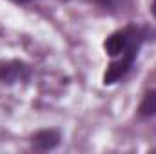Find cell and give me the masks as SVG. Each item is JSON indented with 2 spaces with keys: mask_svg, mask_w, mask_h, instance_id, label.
<instances>
[{
  "mask_svg": "<svg viewBox=\"0 0 156 154\" xmlns=\"http://www.w3.org/2000/svg\"><path fill=\"white\" fill-rule=\"evenodd\" d=\"M151 35H153V31H151L149 26L129 22L122 29H116L111 35H107L102 47H104V51L109 58L129 56V58L136 60L144 44L151 38Z\"/></svg>",
  "mask_w": 156,
  "mask_h": 154,
  "instance_id": "cell-1",
  "label": "cell"
},
{
  "mask_svg": "<svg viewBox=\"0 0 156 154\" xmlns=\"http://www.w3.org/2000/svg\"><path fill=\"white\" fill-rule=\"evenodd\" d=\"M33 78V65L22 58H0V85L11 87Z\"/></svg>",
  "mask_w": 156,
  "mask_h": 154,
  "instance_id": "cell-2",
  "label": "cell"
},
{
  "mask_svg": "<svg viewBox=\"0 0 156 154\" xmlns=\"http://www.w3.org/2000/svg\"><path fill=\"white\" fill-rule=\"evenodd\" d=\"M62 140H64L62 131L56 129V127L38 129V131L31 132L29 138H27L31 151H37V152H49V151L58 149L60 143H62Z\"/></svg>",
  "mask_w": 156,
  "mask_h": 154,
  "instance_id": "cell-3",
  "label": "cell"
},
{
  "mask_svg": "<svg viewBox=\"0 0 156 154\" xmlns=\"http://www.w3.org/2000/svg\"><path fill=\"white\" fill-rule=\"evenodd\" d=\"M136 60L129 58V56H118V58H111V62L107 64L104 75H102V83L105 87L116 85L118 82H122L123 78H127V75L133 71Z\"/></svg>",
  "mask_w": 156,
  "mask_h": 154,
  "instance_id": "cell-4",
  "label": "cell"
},
{
  "mask_svg": "<svg viewBox=\"0 0 156 154\" xmlns=\"http://www.w3.org/2000/svg\"><path fill=\"white\" fill-rule=\"evenodd\" d=\"M136 114L142 120H149V118L156 116V87L147 89L142 94V100L136 107Z\"/></svg>",
  "mask_w": 156,
  "mask_h": 154,
  "instance_id": "cell-5",
  "label": "cell"
},
{
  "mask_svg": "<svg viewBox=\"0 0 156 154\" xmlns=\"http://www.w3.org/2000/svg\"><path fill=\"white\" fill-rule=\"evenodd\" d=\"M89 2L98 5V7H102V9H107V11L116 9V5H118V0H89Z\"/></svg>",
  "mask_w": 156,
  "mask_h": 154,
  "instance_id": "cell-6",
  "label": "cell"
},
{
  "mask_svg": "<svg viewBox=\"0 0 156 154\" xmlns=\"http://www.w3.org/2000/svg\"><path fill=\"white\" fill-rule=\"evenodd\" d=\"M11 4H16V5H27V4H31L33 0H9Z\"/></svg>",
  "mask_w": 156,
  "mask_h": 154,
  "instance_id": "cell-7",
  "label": "cell"
},
{
  "mask_svg": "<svg viewBox=\"0 0 156 154\" xmlns=\"http://www.w3.org/2000/svg\"><path fill=\"white\" fill-rule=\"evenodd\" d=\"M151 13H153V16L156 18V0H153V4H151Z\"/></svg>",
  "mask_w": 156,
  "mask_h": 154,
  "instance_id": "cell-8",
  "label": "cell"
},
{
  "mask_svg": "<svg viewBox=\"0 0 156 154\" xmlns=\"http://www.w3.org/2000/svg\"><path fill=\"white\" fill-rule=\"evenodd\" d=\"M64 2H67V0H64Z\"/></svg>",
  "mask_w": 156,
  "mask_h": 154,
  "instance_id": "cell-9",
  "label": "cell"
}]
</instances>
